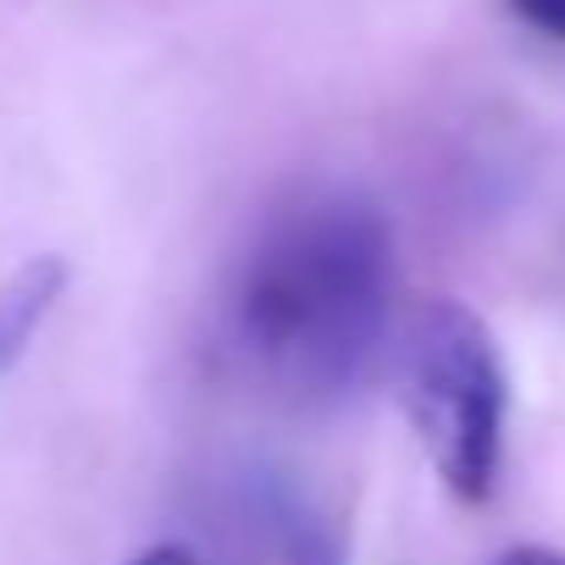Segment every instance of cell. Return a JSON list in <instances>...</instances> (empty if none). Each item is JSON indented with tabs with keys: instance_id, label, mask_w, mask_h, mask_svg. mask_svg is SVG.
I'll return each instance as SVG.
<instances>
[{
	"instance_id": "7a4b0ae2",
	"label": "cell",
	"mask_w": 565,
	"mask_h": 565,
	"mask_svg": "<svg viewBox=\"0 0 565 565\" xmlns=\"http://www.w3.org/2000/svg\"><path fill=\"white\" fill-rule=\"evenodd\" d=\"M399 394L444 488L466 504H482L499 482L510 399L488 322L460 300H427L405 322Z\"/></svg>"
},
{
	"instance_id": "277c9868",
	"label": "cell",
	"mask_w": 565,
	"mask_h": 565,
	"mask_svg": "<svg viewBox=\"0 0 565 565\" xmlns=\"http://www.w3.org/2000/svg\"><path fill=\"white\" fill-rule=\"evenodd\" d=\"M282 565H344V554H339L333 532L317 526V515L282 510Z\"/></svg>"
},
{
	"instance_id": "5b68a950",
	"label": "cell",
	"mask_w": 565,
	"mask_h": 565,
	"mask_svg": "<svg viewBox=\"0 0 565 565\" xmlns=\"http://www.w3.org/2000/svg\"><path fill=\"white\" fill-rule=\"evenodd\" d=\"M510 12H515L532 34L565 45V0H510Z\"/></svg>"
},
{
	"instance_id": "3957f363",
	"label": "cell",
	"mask_w": 565,
	"mask_h": 565,
	"mask_svg": "<svg viewBox=\"0 0 565 565\" xmlns=\"http://www.w3.org/2000/svg\"><path fill=\"white\" fill-rule=\"evenodd\" d=\"M62 289H67V260L62 255H34L0 282V377L23 361V350L34 344L45 317L56 311Z\"/></svg>"
},
{
	"instance_id": "6da1fadb",
	"label": "cell",
	"mask_w": 565,
	"mask_h": 565,
	"mask_svg": "<svg viewBox=\"0 0 565 565\" xmlns=\"http://www.w3.org/2000/svg\"><path fill=\"white\" fill-rule=\"evenodd\" d=\"M394 306L388 216L350 189H306L249 238L227 339L255 383L289 405H339L383 350Z\"/></svg>"
},
{
	"instance_id": "8992f818",
	"label": "cell",
	"mask_w": 565,
	"mask_h": 565,
	"mask_svg": "<svg viewBox=\"0 0 565 565\" xmlns=\"http://www.w3.org/2000/svg\"><path fill=\"white\" fill-rule=\"evenodd\" d=\"M128 565H200L189 543H150L145 554H134Z\"/></svg>"
},
{
	"instance_id": "52a82bcc",
	"label": "cell",
	"mask_w": 565,
	"mask_h": 565,
	"mask_svg": "<svg viewBox=\"0 0 565 565\" xmlns=\"http://www.w3.org/2000/svg\"><path fill=\"white\" fill-rule=\"evenodd\" d=\"M493 565H565V554H559V548H537V543H521V548L499 554Z\"/></svg>"
}]
</instances>
